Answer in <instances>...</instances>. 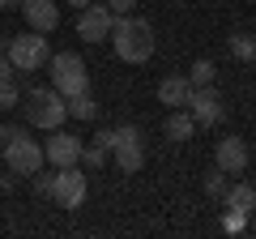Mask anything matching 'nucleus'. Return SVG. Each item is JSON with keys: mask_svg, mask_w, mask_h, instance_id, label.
<instances>
[{"mask_svg": "<svg viewBox=\"0 0 256 239\" xmlns=\"http://www.w3.org/2000/svg\"><path fill=\"white\" fill-rule=\"evenodd\" d=\"M111 47L124 64H146L150 56H154V26L137 13H124V18L111 22Z\"/></svg>", "mask_w": 256, "mask_h": 239, "instance_id": "1", "label": "nucleus"}, {"mask_svg": "<svg viewBox=\"0 0 256 239\" xmlns=\"http://www.w3.org/2000/svg\"><path fill=\"white\" fill-rule=\"evenodd\" d=\"M26 124L30 128H43V132H52V128H64V120H68V98H64L56 86H34V90L26 94Z\"/></svg>", "mask_w": 256, "mask_h": 239, "instance_id": "2", "label": "nucleus"}, {"mask_svg": "<svg viewBox=\"0 0 256 239\" xmlns=\"http://www.w3.org/2000/svg\"><path fill=\"white\" fill-rule=\"evenodd\" d=\"M47 73H52V86L64 98L90 94V73H86V60L77 52H52L47 56Z\"/></svg>", "mask_w": 256, "mask_h": 239, "instance_id": "3", "label": "nucleus"}, {"mask_svg": "<svg viewBox=\"0 0 256 239\" xmlns=\"http://www.w3.org/2000/svg\"><path fill=\"white\" fill-rule=\"evenodd\" d=\"M4 162L13 175L43 171V141H34L26 128H4Z\"/></svg>", "mask_w": 256, "mask_h": 239, "instance_id": "4", "label": "nucleus"}, {"mask_svg": "<svg viewBox=\"0 0 256 239\" xmlns=\"http://www.w3.org/2000/svg\"><path fill=\"white\" fill-rule=\"evenodd\" d=\"M9 64L18 68V73H34V68L47 64V56H52V47H47V38L38 34V30H26V34H13L9 38Z\"/></svg>", "mask_w": 256, "mask_h": 239, "instance_id": "5", "label": "nucleus"}, {"mask_svg": "<svg viewBox=\"0 0 256 239\" xmlns=\"http://www.w3.org/2000/svg\"><path fill=\"white\" fill-rule=\"evenodd\" d=\"M86 196H90V184H86L82 166H56V188H52V201L60 210H82Z\"/></svg>", "mask_w": 256, "mask_h": 239, "instance_id": "6", "label": "nucleus"}, {"mask_svg": "<svg viewBox=\"0 0 256 239\" xmlns=\"http://www.w3.org/2000/svg\"><path fill=\"white\" fill-rule=\"evenodd\" d=\"M111 9L107 4H86L82 13H77V38H82V43H102V38H111Z\"/></svg>", "mask_w": 256, "mask_h": 239, "instance_id": "7", "label": "nucleus"}, {"mask_svg": "<svg viewBox=\"0 0 256 239\" xmlns=\"http://www.w3.org/2000/svg\"><path fill=\"white\" fill-rule=\"evenodd\" d=\"M43 158L52 166H73V162H82V141L73 132H64V128H52L47 141H43Z\"/></svg>", "mask_w": 256, "mask_h": 239, "instance_id": "8", "label": "nucleus"}, {"mask_svg": "<svg viewBox=\"0 0 256 239\" xmlns=\"http://www.w3.org/2000/svg\"><path fill=\"white\" fill-rule=\"evenodd\" d=\"M188 116L196 120V128H214L226 111H222V98H218V90L214 86H201V90H192V98H188Z\"/></svg>", "mask_w": 256, "mask_h": 239, "instance_id": "9", "label": "nucleus"}, {"mask_svg": "<svg viewBox=\"0 0 256 239\" xmlns=\"http://www.w3.org/2000/svg\"><path fill=\"white\" fill-rule=\"evenodd\" d=\"M214 166L226 175H244L248 171V141L244 137H222L214 146Z\"/></svg>", "mask_w": 256, "mask_h": 239, "instance_id": "10", "label": "nucleus"}, {"mask_svg": "<svg viewBox=\"0 0 256 239\" xmlns=\"http://www.w3.org/2000/svg\"><path fill=\"white\" fill-rule=\"evenodd\" d=\"M22 18L30 22V30L52 34V30L60 26V4H56V0H22Z\"/></svg>", "mask_w": 256, "mask_h": 239, "instance_id": "11", "label": "nucleus"}, {"mask_svg": "<svg viewBox=\"0 0 256 239\" xmlns=\"http://www.w3.org/2000/svg\"><path fill=\"white\" fill-rule=\"evenodd\" d=\"M158 98H162V107H188V98H192V82H188V73H171V77H162L158 82Z\"/></svg>", "mask_w": 256, "mask_h": 239, "instance_id": "12", "label": "nucleus"}, {"mask_svg": "<svg viewBox=\"0 0 256 239\" xmlns=\"http://www.w3.org/2000/svg\"><path fill=\"white\" fill-rule=\"evenodd\" d=\"M162 132H166V141H175V146H184V141H188L192 132H196V120L188 116V107H175L171 116H166Z\"/></svg>", "mask_w": 256, "mask_h": 239, "instance_id": "13", "label": "nucleus"}, {"mask_svg": "<svg viewBox=\"0 0 256 239\" xmlns=\"http://www.w3.org/2000/svg\"><path fill=\"white\" fill-rule=\"evenodd\" d=\"M111 154H116V166H120L124 175H137L141 166H146V141H128V146H116Z\"/></svg>", "mask_w": 256, "mask_h": 239, "instance_id": "14", "label": "nucleus"}, {"mask_svg": "<svg viewBox=\"0 0 256 239\" xmlns=\"http://www.w3.org/2000/svg\"><path fill=\"white\" fill-rule=\"evenodd\" d=\"M222 201H226V210H239V214L252 218V210H256V188H252V184H226Z\"/></svg>", "mask_w": 256, "mask_h": 239, "instance_id": "15", "label": "nucleus"}, {"mask_svg": "<svg viewBox=\"0 0 256 239\" xmlns=\"http://www.w3.org/2000/svg\"><path fill=\"white\" fill-rule=\"evenodd\" d=\"M226 47H230V56H235V60H252V56H256V34L235 30V34L226 38Z\"/></svg>", "mask_w": 256, "mask_h": 239, "instance_id": "16", "label": "nucleus"}, {"mask_svg": "<svg viewBox=\"0 0 256 239\" xmlns=\"http://www.w3.org/2000/svg\"><path fill=\"white\" fill-rule=\"evenodd\" d=\"M68 120H98V102L90 98V94H77V98H68Z\"/></svg>", "mask_w": 256, "mask_h": 239, "instance_id": "17", "label": "nucleus"}, {"mask_svg": "<svg viewBox=\"0 0 256 239\" xmlns=\"http://www.w3.org/2000/svg\"><path fill=\"white\" fill-rule=\"evenodd\" d=\"M214 77H218L214 60H196V64L188 68V82H192V90H201V86H214Z\"/></svg>", "mask_w": 256, "mask_h": 239, "instance_id": "18", "label": "nucleus"}, {"mask_svg": "<svg viewBox=\"0 0 256 239\" xmlns=\"http://www.w3.org/2000/svg\"><path fill=\"white\" fill-rule=\"evenodd\" d=\"M201 188H205L210 196H222V192H226V171H218V166H214V171L201 180Z\"/></svg>", "mask_w": 256, "mask_h": 239, "instance_id": "19", "label": "nucleus"}, {"mask_svg": "<svg viewBox=\"0 0 256 239\" xmlns=\"http://www.w3.org/2000/svg\"><path fill=\"white\" fill-rule=\"evenodd\" d=\"M244 226H248V214H239V210H226V214H222V230H226V235H239Z\"/></svg>", "mask_w": 256, "mask_h": 239, "instance_id": "20", "label": "nucleus"}, {"mask_svg": "<svg viewBox=\"0 0 256 239\" xmlns=\"http://www.w3.org/2000/svg\"><path fill=\"white\" fill-rule=\"evenodd\" d=\"M18 102H22V90L13 86V77H4L0 82V107H18Z\"/></svg>", "mask_w": 256, "mask_h": 239, "instance_id": "21", "label": "nucleus"}, {"mask_svg": "<svg viewBox=\"0 0 256 239\" xmlns=\"http://www.w3.org/2000/svg\"><path fill=\"white\" fill-rule=\"evenodd\" d=\"M82 162L86 166H102V162H107V150H102L98 141H94V146H82Z\"/></svg>", "mask_w": 256, "mask_h": 239, "instance_id": "22", "label": "nucleus"}, {"mask_svg": "<svg viewBox=\"0 0 256 239\" xmlns=\"http://www.w3.org/2000/svg\"><path fill=\"white\" fill-rule=\"evenodd\" d=\"M52 188H56V171H47V175L34 171V192L38 196H52Z\"/></svg>", "mask_w": 256, "mask_h": 239, "instance_id": "23", "label": "nucleus"}, {"mask_svg": "<svg viewBox=\"0 0 256 239\" xmlns=\"http://www.w3.org/2000/svg\"><path fill=\"white\" fill-rule=\"evenodd\" d=\"M107 9H111V18H124V13L137 9V0H107Z\"/></svg>", "mask_w": 256, "mask_h": 239, "instance_id": "24", "label": "nucleus"}, {"mask_svg": "<svg viewBox=\"0 0 256 239\" xmlns=\"http://www.w3.org/2000/svg\"><path fill=\"white\" fill-rule=\"evenodd\" d=\"M9 68H13V64H9V56H0V82L9 77Z\"/></svg>", "mask_w": 256, "mask_h": 239, "instance_id": "25", "label": "nucleus"}, {"mask_svg": "<svg viewBox=\"0 0 256 239\" xmlns=\"http://www.w3.org/2000/svg\"><path fill=\"white\" fill-rule=\"evenodd\" d=\"M68 4H77V9H86V4H90V0H68Z\"/></svg>", "mask_w": 256, "mask_h": 239, "instance_id": "26", "label": "nucleus"}, {"mask_svg": "<svg viewBox=\"0 0 256 239\" xmlns=\"http://www.w3.org/2000/svg\"><path fill=\"white\" fill-rule=\"evenodd\" d=\"M9 4H18V0H0V9H9Z\"/></svg>", "mask_w": 256, "mask_h": 239, "instance_id": "27", "label": "nucleus"}, {"mask_svg": "<svg viewBox=\"0 0 256 239\" xmlns=\"http://www.w3.org/2000/svg\"><path fill=\"white\" fill-rule=\"evenodd\" d=\"M0 150H4V124H0Z\"/></svg>", "mask_w": 256, "mask_h": 239, "instance_id": "28", "label": "nucleus"}, {"mask_svg": "<svg viewBox=\"0 0 256 239\" xmlns=\"http://www.w3.org/2000/svg\"><path fill=\"white\" fill-rule=\"evenodd\" d=\"M252 60H256V56H252Z\"/></svg>", "mask_w": 256, "mask_h": 239, "instance_id": "29", "label": "nucleus"}, {"mask_svg": "<svg viewBox=\"0 0 256 239\" xmlns=\"http://www.w3.org/2000/svg\"><path fill=\"white\" fill-rule=\"evenodd\" d=\"M252 214H256V210H252Z\"/></svg>", "mask_w": 256, "mask_h": 239, "instance_id": "30", "label": "nucleus"}]
</instances>
